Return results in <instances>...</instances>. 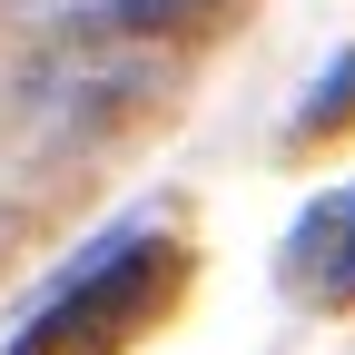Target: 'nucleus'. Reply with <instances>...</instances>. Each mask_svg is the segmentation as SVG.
<instances>
[{
    "mask_svg": "<svg viewBox=\"0 0 355 355\" xmlns=\"http://www.w3.org/2000/svg\"><path fill=\"white\" fill-rule=\"evenodd\" d=\"M168 286H178V257H168L158 237H119L79 286H60V296L10 336V355H109L119 336H139L158 306H168Z\"/></svg>",
    "mask_w": 355,
    "mask_h": 355,
    "instance_id": "1",
    "label": "nucleus"
},
{
    "mask_svg": "<svg viewBox=\"0 0 355 355\" xmlns=\"http://www.w3.org/2000/svg\"><path fill=\"white\" fill-rule=\"evenodd\" d=\"M286 286L306 306H355V188L316 198L286 237Z\"/></svg>",
    "mask_w": 355,
    "mask_h": 355,
    "instance_id": "2",
    "label": "nucleus"
},
{
    "mask_svg": "<svg viewBox=\"0 0 355 355\" xmlns=\"http://www.w3.org/2000/svg\"><path fill=\"white\" fill-rule=\"evenodd\" d=\"M178 10H198V0H79L89 30H148V20H178Z\"/></svg>",
    "mask_w": 355,
    "mask_h": 355,
    "instance_id": "4",
    "label": "nucleus"
},
{
    "mask_svg": "<svg viewBox=\"0 0 355 355\" xmlns=\"http://www.w3.org/2000/svg\"><path fill=\"white\" fill-rule=\"evenodd\" d=\"M0 247H10V217H0Z\"/></svg>",
    "mask_w": 355,
    "mask_h": 355,
    "instance_id": "5",
    "label": "nucleus"
},
{
    "mask_svg": "<svg viewBox=\"0 0 355 355\" xmlns=\"http://www.w3.org/2000/svg\"><path fill=\"white\" fill-rule=\"evenodd\" d=\"M336 119H355V50H345V60H336V69L296 99V139H326Z\"/></svg>",
    "mask_w": 355,
    "mask_h": 355,
    "instance_id": "3",
    "label": "nucleus"
}]
</instances>
